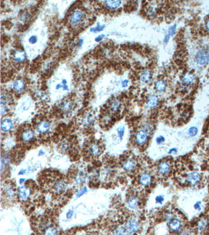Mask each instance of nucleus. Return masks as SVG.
I'll return each instance as SVG.
<instances>
[{
  "label": "nucleus",
  "mask_w": 209,
  "mask_h": 235,
  "mask_svg": "<svg viewBox=\"0 0 209 235\" xmlns=\"http://www.w3.org/2000/svg\"><path fill=\"white\" fill-rule=\"evenodd\" d=\"M72 80L71 71L65 67H60L57 69L50 79L48 84L52 100H60L70 92Z\"/></svg>",
  "instance_id": "1"
},
{
  "label": "nucleus",
  "mask_w": 209,
  "mask_h": 235,
  "mask_svg": "<svg viewBox=\"0 0 209 235\" xmlns=\"http://www.w3.org/2000/svg\"><path fill=\"white\" fill-rule=\"evenodd\" d=\"M34 108V102L31 97L27 95H24L19 102L16 108V113H32Z\"/></svg>",
  "instance_id": "2"
},
{
  "label": "nucleus",
  "mask_w": 209,
  "mask_h": 235,
  "mask_svg": "<svg viewBox=\"0 0 209 235\" xmlns=\"http://www.w3.org/2000/svg\"><path fill=\"white\" fill-rule=\"evenodd\" d=\"M85 13L80 9H76L71 13L69 21L72 26H78L83 22Z\"/></svg>",
  "instance_id": "3"
},
{
  "label": "nucleus",
  "mask_w": 209,
  "mask_h": 235,
  "mask_svg": "<svg viewBox=\"0 0 209 235\" xmlns=\"http://www.w3.org/2000/svg\"><path fill=\"white\" fill-rule=\"evenodd\" d=\"M126 234H133L139 230V224L136 219L131 218L128 220L124 226Z\"/></svg>",
  "instance_id": "4"
},
{
  "label": "nucleus",
  "mask_w": 209,
  "mask_h": 235,
  "mask_svg": "<svg viewBox=\"0 0 209 235\" xmlns=\"http://www.w3.org/2000/svg\"><path fill=\"white\" fill-rule=\"evenodd\" d=\"M196 60L199 65H204L209 62V52L207 50H199L196 55Z\"/></svg>",
  "instance_id": "5"
},
{
  "label": "nucleus",
  "mask_w": 209,
  "mask_h": 235,
  "mask_svg": "<svg viewBox=\"0 0 209 235\" xmlns=\"http://www.w3.org/2000/svg\"><path fill=\"white\" fill-rule=\"evenodd\" d=\"M148 136V134L143 129H140L135 133V142L139 145L144 144L147 141Z\"/></svg>",
  "instance_id": "6"
},
{
  "label": "nucleus",
  "mask_w": 209,
  "mask_h": 235,
  "mask_svg": "<svg viewBox=\"0 0 209 235\" xmlns=\"http://www.w3.org/2000/svg\"><path fill=\"white\" fill-rule=\"evenodd\" d=\"M170 166L169 163L167 161H161L157 166V171L161 175H165L169 171Z\"/></svg>",
  "instance_id": "7"
},
{
  "label": "nucleus",
  "mask_w": 209,
  "mask_h": 235,
  "mask_svg": "<svg viewBox=\"0 0 209 235\" xmlns=\"http://www.w3.org/2000/svg\"><path fill=\"white\" fill-rule=\"evenodd\" d=\"M9 97L6 95H2L1 98V114L5 115L8 110V105L9 104Z\"/></svg>",
  "instance_id": "8"
},
{
  "label": "nucleus",
  "mask_w": 209,
  "mask_h": 235,
  "mask_svg": "<svg viewBox=\"0 0 209 235\" xmlns=\"http://www.w3.org/2000/svg\"><path fill=\"white\" fill-rule=\"evenodd\" d=\"M13 89L16 92H22L24 91L25 87V83L24 80L20 78L15 80L12 85Z\"/></svg>",
  "instance_id": "9"
},
{
  "label": "nucleus",
  "mask_w": 209,
  "mask_h": 235,
  "mask_svg": "<svg viewBox=\"0 0 209 235\" xmlns=\"http://www.w3.org/2000/svg\"><path fill=\"white\" fill-rule=\"evenodd\" d=\"M159 103V98L155 95H151L147 98L146 105L150 108H155Z\"/></svg>",
  "instance_id": "10"
},
{
  "label": "nucleus",
  "mask_w": 209,
  "mask_h": 235,
  "mask_svg": "<svg viewBox=\"0 0 209 235\" xmlns=\"http://www.w3.org/2000/svg\"><path fill=\"white\" fill-rule=\"evenodd\" d=\"M201 179V176L200 174L197 172H190L187 175V179L191 185H194L198 182L200 181Z\"/></svg>",
  "instance_id": "11"
},
{
  "label": "nucleus",
  "mask_w": 209,
  "mask_h": 235,
  "mask_svg": "<svg viewBox=\"0 0 209 235\" xmlns=\"http://www.w3.org/2000/svg\"><path fill=\"white\" fill-rule=\"evenodd\" d=\"M13 122L10 118H4L1 122V128L4 132H9L13 128Z\"/></svg>",
  "instance_id": "12"
},
{
  "label": "nucleus",
  "mask_w": 209,
  "mask_h": 235,
  "mask_svg": "<svg viewBox=\"0 0 209 235\" xmlns=\"http://www.w3.org/2000/svg\"><path fill=\"white\" fill-rule=\"evenodd\" d=\"M137 166V163L132 159H128L123 163L122 167L124 170L127 171H131L135 168Z\"/></svg>",
  "instance_id": "13"
},
{
  "label": "nucleus",
  "mask_w": 209,
  "mask_h": 235,
  "mask_svg": "<svg viewBox=\"0 0 209 235\" xmlns=\"http://www.w3.org/2000/svg\"><path fill=\"white\" fill-rule=\"evenodd\" d=\"M95 120L94 115L92 113H87L84 116L82 119V123L84 126H87L94 123Z\"/></svg>",
  "instance_id": "14"
},
{
  "label": "nucleus",
  "mask_w": 209,
  "mask_h": 235,
  "mask_svg": "<svg viewBox=\"0 0 209 235\" xmlns=\"http://www.w3.org/2000/svg\"><path fill=\"white\" fill-rule=\"evenodd\" d=\"M140 182L141 185L144 186H148L152 181V178L151 175L148 172L143 173L140 177Z\"/></svg>",
  "instance_id": "15"
},
{
  "label": "nucleus",
  "mask_w": 209,
  "mask_h": 235,
  "mask_svg": "<svg viewBox=\"0 0 209 235\" xmlns=\"http://www.w3.org/2000/svg\"><path fill=\"white\" fill-rule=\"evenodd\" d=\"M13 58L17 62L22 63L24 61L26 58L25 52L20 49H17L14 52Z\"/></svg>",
  "instance_id": "16"
},
{
  "label": "nucleus",
  "mask_w": 209,
  "mask_h": 235,
  "mask_svg": "<svg viewBox=\"0 0 209 235\" xmlns=\"http://www.w3.org/2000/svg\"><path fill=\"white\" fill-rule=\"evenodd\" d=\"M50 128V123L48 121H44L40 122L37 126V131L40 133L44 134L48 131Z\"/></svg>",
  "instance_id": "17"
},
{
  "label": "nucleus",
  "mask_w": 209,
  "mask_h": 235,
  "mask_svg": "<svg viewBox=\"0 0 209 235\" xmlns=\"http://www.w3.org/2000/svg\"><path fill=\"white\" fill-rule=\"evenodd\" d=\"M35 137V134L32 130L27 129L24 131L22 134V139L24 142H28L31 141Z\"/></svg>",
  "instance_id": "18"
},
{
  "label": "nucleus",
  "mask_w": 209,
  "mask_h": 235,
  "mask_svg": "<svg viewBox=\"0 0 209 235\" xmlns=\"http://www.w3.org/2000/svg\"><path fill=\"white\" fill-rule=\"evenodd\" d=\"M169 227L170 230L177 231L179 230L181 227V223L179 219H174L169 220Z\"/></svg>",
  "instance_id": "19"
},
{
  "label": "nucleus",
  "mask_w": 209,
  "mask_h": 235,
  "mask_svg": "<svg viewBox=\"0 0 209 235\" xmlns=\"http://www.w3.org/2000/svg\"><path fill=\"white\" fill-rule=\"evenodd\" d=\"M152 78V73L149 70H145L142 72L140 75L141 81L144 83H148Z\"/></svg>",
  "instance_id": "20"
},
{
  "label": "nucleus",
  "mask_w": 209,
  "mask_h": 235,
  "mask_svg": "<svg viewBox=\"0 0 209 235\" xmlns=\"http://www.w3.org/2000/svg\"><path fill=\"white\" fill-rule=\"evenodd\" d=\"M30 194V190L25 186L20 187L19 190V195L22 200H26L28 198Z\"/></svg>",
  "instance_id": "21"
},
{
  "label": "nucleus",
  "mask_w": 209,
  "mask_h": 235,
  "mask_svg": "<svg viewBox=\"0 0 209 235\" xmlns=\"http://www.w3.org/2000/svg\"><path fill=\"white\" fill-rule=\"evenodd\" d=\"M106 7L110 9H116L122 3L121 1H106L105 2Z\"/></svg>",
  "instance_id": "22"
},
{
  "label": "nucleus",
  "mask_w": 209,
  "mask_h": 235,
  "mask_svg": "<svg viewBox=\"0 0 209 235\" xmlns=\"http://www.w3.org/2000/svg\"><path fill=\"white\" fill-rule=\"evenodd\" d=\"M67 187V184L63 181H58L54 185V189L56 192L61 193L63 192Z\"/></svg>",
  "instance_id": "23"
},
{
  "label": "nucleus",
  "mask_w": 209,
  "mask_h": 235,
  "mask_svg": "<svg viewBox=\"0 0 209 235\" xmlns=\"http://www.w3.org/2000/svg\"><path fill=\"white\" fill-rule=\"evenodd\" d=\"M121 105L122 104L120 101L115 99L110 102V103L109 104V108L111 111L113 112H116L120 109Z\"/></svg>",
  "instance_id": "24"
},
{
  "label": "nucleus",
  "mask_w": 209,
  "mask_h": 235,
  "mask_svg": "<svg viewBox=\"0 0 209 235\" xmlns=\"http://www.w3.org/2000/svg\"><path fill=\"white\" fill-rule=\"evenodd\" d=\"M128 204L130 208L136 209L139 206V199L134 196L130 197L128 200Z\"/></svg>",
  "instance_id": "25"
},
{
  "label": "nucleus",
  "mask_w": 209,
  "mask_h": 235,
  "mask_svg": "<svg viewBox=\"0 0 209 235\" xmlns=\"http://www.w3.org/2000/svg\"><path fill=\"white\" fill-rule=\"evenodd\" d=\"M61 109L64 112H68L73 108V104L70 100H65L61 104Z\"/></svg>",
  "instance_id": "26"
},
{
  "label": "nucleus",
  "mask_w": 209,
  "mask_h": 235,
  "mask_svg": "<svg viewBox=\"0 0 209 235\" xmlns=\"http://www.w3.org/2000/svg\"><path fill=\"white\" fill-rule=\"evenodd\" d=\"M194 78H195L193 74L192 73H187L183 77L181 81L184 84L189 85L193 83Z\"/></svg>",
  "instance_id": "27"
},
{
  "label": "nucleus",
  "mask_w": 209,
  "mask_h": 235,
  "mask_svg": "<svg viewBox=\"0 0 209 235\" xmlns=\"http://www.w3.org/2000/svg\"><path fill=\"white\" fill-rule=\"evenodd\" d=\"M155 87L156 91L159 92H162L164 91L166 88V83L163 80H159L157 81L155 83Z\"/></svg>",
  "instance_id": "28"
},
{
  "label": "nucleus",
  "mask_w": 209,
  "mask_h": 235,
  "mask_svg": "<svg viewBox=\"0 0 209 235\" xmlns=\"http://www.w3.org/2000/svg\"><path fill=\"white\" fill-rule=\"evenodd\" d=\"M88 151L92 155L96 156L100 154V149L97 145L96 144H93L91 146L89 147Z\"/></svg>",
  "instance_id": "29"
},
{
  "label": "nucleus",
  "mask_w": 209,
  "mask_h": 235,
  "mask_svg": "<svg viewBox=\"0 0 209 235\" xmlns=\"http://www.w3.org/2000/svg\"><path fill=\"white\" fill-rule=\"evenodd\" d=\"M38 37L36 34H31L28 37V43L30 45H36L38 41Z\"/></svg>",
  "instance_id": "30"
},
{
  "label": "nucleus",
  "mask_w": 209,
  "mask_h": 235,
  "mask_svg": "<svg viewBox=\"0 0 209 235\" xmlns=\"http://www.w3.org/2000/svg\"><path fill=\"white\" fill-rule=\"evenodd\" d=\"M118 137L120 141H121L123 139L124 133H125V127L124 126H119L117 129Z\"/></svg>",
  "instance_id": "31"
},
{
  "label": "nucleus",
  "mask_w": 209,
  "mask_h": 235,
  "mask_svg": "<svg viewBox=\"0 0 209 235\" xmlns=\"http://www.w3.org/2000/svg\"><path fill=\"white\" fill-rule=\"evenodd\" d=\"M208 225V221L206 219H202L198 223V228L199 230H205Z\"/></svg>",
  "instance_id": "32"
},
{
  "label": "nucleus",
  "mask_w": 209,
  "mask_h": 235,
  "mask_svg": "<svg viewBox=\"0 0 209 235\" xmlns=\"http://www.w3.org/2000/svg\"><path fill=\"white\" fill-rule=\"evenodd\" d=\"M143 129L148 133V135L152 133V132L154 130L153 126L151 124H145Z\"/></svg>",
  "instance_id": "33"
},
{
  "label": "nucleus",
  "mask_w": 209,
  "mask_h": 235,
  "mask_svg": "<svg viewBox=\"0 0 209 235\" xmlns=\"http://www.w3.org/2000/svg\"><path fill=\"white\" fill-rule=\"evenodd\" d=\"M105 27V25H98L95 27L91 28V31L92 32H98L102 31Z\"/></svg>",
  "instance_id": "34"
},
{
  "label": "nucleus",
  "mask_w": 209,
  "mask_h": 235,
  "mask_svg": "<svg viewBox=\"0 0 209 235\" xmlns=\"http://www.w3.org/2000/svg\"><path fill=\"white\" fill-rule=\"evenodd\" d=\"M198 129L196 127H195V126H193V127H191L189 129L188 133V134L190 136L193 137V136L196 135L198 133Z\"/></svg>",
  "instance_id": "35"
},
{
  "label": "nucleus",
  "mask_w": 209,
  "mask_h": 235,
  "mask_svg": "<svg viewBox=\"0 0 209 235\" xmlns=\"http://www.w3.org/2000/svg\"><path fill=\"white\" fill-rule=\"evenodd\" d=\"M46 233L48 235H55L57 234V230L56 227L49 228L46 231Z\"/></svg>",
  "instance_id": "36"
},
{
  "label": "nucleus",
  "mask_w": 209,
  "mask_h": 235,
  "mask_svg": "<svg viewBox=\"0 0 209 235\" xmlns=\"http://www.w3.org/2000/svg\"><path fill=\"white\" fill-rule=\"evenodd\" d=\"M87 192V188L86 187H84L83 188H82L78 192L77 195H76V196L77 198H79L80 196H81L82 195L85 193Z\"/></svg>",
  "instance_id": "37"
},
{
  "label": "nucleus",
  "mask_w": 209,
  "mask_h": 235,
  "mask_svg": "<svg viewBox=\"0 0 209 235\" xmlns=\"http://www.w3.org/2000/svg\"><path fill=\"white\" fill-rule=\"evenodd\" d=\"M165 141V137H164L162 135H159L157 137L156 139V142L158 144H161L164 142Z\"/></svg>",
  "instance_id": "38"
},
{
  "label": "nucleus",
  "mask_w": 209,
  "mask_h": 235,
  "mask_svg": "<svg viewBox=\"0 0 209 235\" xmlns=\"http://www.w3.org/2000/svg\"><path fill=\"white\" fill-rule=\"evenodd\" d=\"M164 198L162 195H157L155 198V202L156 203L162 204L164 202Z\"/></svg>",
  "instance_id": "39"
},
{
  "label": "nucleus",
  "mask_w": 209,
  "mask_h": 235,
  "mask_svg": "<svg viewBox=\"0 0 209 235\" xmlns=\"http://www.w3.org/2000/svg\"><path fill=\"white\" fill-rule=\"evenodd\" d=\"M176 25H175L174 26H172V27H170V28H169V33L168 35L172 36L174 35V33L176 32Z\"/></svg>",
  "instance_id": "40"
},
{
  "label": "nucleus",
  "mask_w": 209,
  "mask_h": 235,
  "mask_svg": "<svg viewBox=\"0 0 209 235\" xmlns=\"http://www.w3.org/2000/svg\"><path fill=\"white\" fill-rule=\"evenodd\" d=\"M85 179V175L83 173L81 172L80 174H79V175L78 176V178H77V181L78 183H81L82 181H83Z\"/></svg>",
  "instance_id": "41"
},
{
  "label": "nucleus",
  "mask_w": 209,
  "mask_h": 235,
  "mask_svg": "<svg viewBox=\"0 0 209 235\" xmlns=\"http://www.w3.org/2000/svg\"><path fill=\"white\" fill-rule=\"evenodd\" d=\"M105 37V35H104V34H102V35L98 36H97V37L96 38L95 41H96V42L100 41L102 40V39H103Z\"/></svg>",
  "instance_id": "42"
},
{
  "label": "nucleus",
  "mask_w": 209,
  "mask_h": 235,
  "mask_svg": "<svg viewBox=\"0 0 209 235\" xmlns=\"http://www.w3.org/2000/svg\"><path fill=\"white\" fill-rule=\"evenodd\" d=\"M201 203V202L200 201L197 202L194 205V208L195 209H198V210H200L201 209V207H200V204Z\"/></svg>",
  "instance_id": "43"
},
{
  "label": "nucleus",
  "mask_w": 209,
  "mask_h": 235,
  "mask_svg": "<svg viewBox=\"0 0 209 235\" xmlns=\"http://www.w3.org/2000/svg\"><path fill=\"white\" fill-rule=\"evenodd\" d=\"M177 153V149L176 148H171L169 150V153L170 154H176Z\"/></svg>",
  "instance_id": "44"
},
{
  "label": "nucleus",
  "mask_w": 209,
  "mask_h": 235,
  "mask_svg": "<svg viewBox=\"0 0 209 235\" xmlns=\"http://www.w3.org/2000/svg\"><path fill=\"white\" fill-rule=\"evenodd\" d=\"M73 211H72V210L68 211L67 214V219H69L71 218L73 216Z\"/></svg>",
  "instance_id": "45"
},
{
  "label": "nucleus",
  "mask_w": 209,
  "mask_h": 235,
  "mask_svg": "<svg viewBox=\"0 0 209 235\" xmlns=\"http://www.w3.org/2000/svg\"><path fill=\"white\" fill-rule=\"evenodd\" d=\"M129 81L128 80H124L122 81V86L123 87H126L128 86Z\"/></svg>",
  "instance_id": "46"
},
{
  "label": "nucleus",
  "mask_w": 209,
  "mask_h": 235,
  "mask_svg": "<svg viewBox=\"0 0 209 235\" xmlns=\"http://www.w3.org/2000/svg\"><path fill=\"white\" fill-rule=\"evenodd\" d=\"M170 36L167 34V35L165 36V38H164V41L165 43H168V42H169V38H170Z\"/></svg>",
  "instance_id": "47"
},
{
  "label": "nucleus",
  "mask_w": 209,
  "mask_h": 235,
  "mask_svg": "<svg viewBox=\"0 0 209 235\" xmlns=\"http://www.w3.org/2000/svg\"><path fill=\"white\" fill-rule=\"evenodd\" d=\"M205 27H206L207 29L209 31V19L205 22Z\"/></svg>",
  "instance_id": "48"
},
{
  "label": "nucleus",
  "mask_w": 209,
  "mask_h": 235,
  "mask_svg": "<svg viewBox=\"0 0 209 235\" xmlns=\"http://www.w3.org/2000/svg\"><path fill=\"white\" fill-rule=\"evenodd\" d=\"M24 180H25V179H23V178H22V179H20V180H19V183H20V184H22V183H23V182L24 181Z\"/></svg>",
  "instance_id": "49"
}]
</instances>
